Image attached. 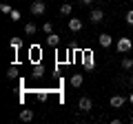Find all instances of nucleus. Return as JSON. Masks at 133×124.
Returning <instances> with one entry per match:
<instances>
[{"instance_id":"obj_1","label":"nucleus","mask_w":133,"mask_h":124,"mask_svg":"<svg viewBox=\"0 0 133 124\" xmlns=\"http://www.w3.org/2000/svg\"><path fill=\"white\" fill-rule=\"evenodd\" d=\"M44 11H47V2L44 0H33L31 2V13L33 16H42Z\"/></svg>"},{"instance_id":"obj_2","label":"nucleus","mask_w":133,"mask_h":124,"mask_svg":"<svg viewBox=\"0 0 133 124\" xmlns=\"http://www.w3.org/2000/svg\"><path fill=\"white\" fill-rule=\"evenodd\" d=\"M82 67H84V71H93V69H95V60H93V53H91V51H84Z\"/></svg>"},{"instance_id":"obj_3","label":"nucleus","mask_w":133,"mask_h":124,"mask_svg":"<svg viewBox=\"0 0 133 124\" xmlns=\"http://www.w3.org/2000/svg\"><path fill=\"white\" fill-rule=\"evenodd\" d=\"M115 47H118V51H120V53H129V51L133 49V42H131V38H120Z\"/></svg>"},{"instance_id":"obj_4","label":"nucleus","mask_w":133,"mask_h":124,"mask_svg":"<svg viewBox=\"0 0 133 124\" xmlns=\"http://www.w3.org/2000/svg\"><path fill=\"white\" fill-rule=\"evenodd\" d=\"M109 104L113 106V109H122V106L127 104V98H124V95H113V98L109 100Z\"/></svg>"},{"instance_id":"obj_5","label":"nucleus","mask_w":133,"mask_h":124,"mask_svg":"<svg viewBox=\"0 0 133 124\" xmlns=\"http://www.w3.org/2000/svg\"><path fill=\"white\" fill-rule=\"evenodd\" d=\"M78 106H80V111H84V113H89L91 109H93V102H91V98H80V102H78Z\"/></svg>"},{"instance_id":"obj_6","label":"nucleus","mask_w":133,"mask_h":124,"mask_svg":"<svg viewBox=\"0 0 133 124\" xmlns=\"http://www.w3.org/2000/svg\"><path fill=\"white\" fill-rule=\"evenodd\" d=\"M89 20L93 24L102 22V20H104V11H102V9H93V11H91V16H89Z\"/></svg>"},{"instance_id":"obj_7","label":"nucleus","mask_w":133,"mask_h":124,"mask_svg":"<svg viewBox=\"0 0 133 124\" xmlns=\"http://www.w3.org/2000/svg\"><path fill=\"white\" fill-rule=\"evenodd\" d=\"M98 44L100 47H111V44H113V38H111L109 33H100L98 36Z\"/></svg>"},{"instance_id":"obj_8","label":"nucleus","mask_w":133,"mask_h":124,"mask_svg":"<svg viewBox=\"0 0 133 124\" xmlns=\"http://www.w3.org/2000/svg\"><path fill=\"white\" fill-rule=\"evenodd\" d=\"M29 60H31L33 64H38V62H40V47H31V49H29Z\"/></svg>"},{"instance_id":"obj_9","label":"nucleus","mask_w":133,"mask_h":124,"mask_svg":"<svg viewBox=\"0 0 133 124\" xmlns=\"http://www.w3.org/2000/svg\"><path fill=\"white\" fill-rule=\"evenodd\" d=\"M66 24H69L71 31H80V29H82V20L80 18H69V22H66Z\"/></svg>"},{"instance_id":"obj_10","label":"nucleus","mask_w":133,"mask_h":124,"mask_svg":"<svg viewBox=\"0 0 133 124\" xmlns=\"http://www.w3.org/2000/svg\"><path fill=\"white\" fill-rule=\"evenodd\" d=\"M47 44L49 47H58L60 44V36L58 33H47Z\"/></svg>"},{"instance_id":"obj_11","label":"nucleus","mask_w":133,"mask_h":124,"mask_svg":"<svg viewBox=\"0 0 133 124\" xmlns=\"http://www.w3.org/2000/svg\"><path fill=\"white\" fill-rule=\"evenodd\" d=\"M82 82H84V75H82V73H73L71 75V86H82Z\"/></svg>"},{"instance_id":"obj_12","label":"nucleus","mask_w":133,"mask_h":124,"mask_svg":"<svg viewBox=\"0 0 133 124\" xmlns=\"http://www.w3.org/2000/svg\"><path fill=\"white\" fill-rule=\"evenodd\" d=\"M20 120H22V122H31L33 120V111L31 109H22L20 111Z\"/></svg>"},{"instance_id":"obj_13","label":"nucleus","mask_w":133,"mask_h":124,"mask_svg":"<svg viewBox=\"0 0 133 124\" xmlns=\"http://www.w3.org/2000/svg\"><path fill=\"white\" fill-rule=\"evenodd\" d=\"M33 78H42L44 75V67H42V64H40V62H38V64H33Z\"/></svg>"},{"instance_id":"obj_14","label":"nucleus","mask_w":133,"mask_h":124,"mask_svg":"<svg viewBox=\"0 0 133 124\" xmlns=\"http://www.w3.org/2000/svg\"><path fill=\"white\" fill-rule=\"evenodd\" d=\"M36 31H38V27H36L33 22H27V24H24V33H27V36H33Z\"/></svg>"},{"instance_id":"obj_15","label":"nucleus","mask_w":133,"mask_h":124,"mask_svg":"<svg viewBox=\"0 0 133 124\" xmlns=\"http://www.w3.org/2000/svg\"><path fill=\"white\" fill-rule=\"evenodd\" d=\"M71 11H73V7L69 5V2H64V5H60V13H62V16H71Z\"/></svg>"},{"instance_id":"obj_16","label":"nucleus","mask_w":133,"mask_h":124,"mask_svg":"<svg viewBox=\"0 0 133 124\" xmlns=\"http://www.w3.org/2000/svg\"><path fill=\"white\" fill-rule=\"evenodd\" d=\"M9 44H11V49H14V51H18V49L22 47V40H20V38H11Z\"/></svg>"},{"instance_id":"obj_17","label":"nucleus","mask_w":133,"mask_h":124,"mask_svg":"<svg viewBox=\"0 0 133 124\" xmlns=\"http://www.w3.org/2000/svg\"><path fill=\"white\" fill-rule=\"evenodd\" d=\"M122 69H127V71L133 69V60H131V58H124V60H122Z\"/></svg>"},{"instance_id":"obj_18","label":"nucleus","mask_w":133,"mask_h":124,"mask_svg":"<svg viewBox=\"0 0 133 124\" xmlns=\"http://www.w3.org/2000/svg\"><path fill=\"white\" fill-rule=\"evenodd\" d=\"M7 78H9V80L18 78V67H11V69H9V73H7Z\"/></svg>"},{"instance_id":"obj_19","label":"nucleus","mask_w":133,"mask_h":124,"mask_svg":"<svg viewBox=\"0 0 133 124\" xmlns=\"http://www.w3.org/2000/svg\"><path fill=\"white\" fill-rule=\"evenodd\" d=\"M42 31H44V33H53V24L51 22H44L42 24Z\"/></svg>"},{"instance_id":"obj_20","label":"nucleus","mask_w":133,"mask_h":124,"mask_svg":"<svg viewBox=\"0 0 133 124\" xmlns=\"http://www.w3.org/2000/svg\"><path fill=\"white\" fill-rule=\"evenodd\" d=\"M0 11H2V13H11V5L2 2V5H0Z\"/></svg>"},{"instance_id":"obj_21","label":"nucleus","mask_w":133,"mask_h":124,"mask_svg":"<svg viewBox=\"0 0 133 124\" xmlns=\"http://www.w3.org/2000/svg\"><path fill=\"white\" fill-rule=\"evenodd\" d=\"M9 16H11V20H20V11H18V9H11Z\"/></svg>"},{"instance_id":"obj_22","label":"nucleus","mask_w":133,"mask_h":124,"mask_svg":"<svg viewBox=\"0 0 133 124\" xmlns=\"http://www.w3.org/2000/svg\"><path fill=\"white\" fill-rule=\"evenodd\" d=\"M127 22L133 27V11H129V13H127Z\"/></svg>"},{"instance_id":"obj_23","label":"nucleus","mask_w":133,"mask_h":124,"mask_svg":"<svg viewBox=\"0 0 133 124\" xmlns=\"http://www.w3.org/2000/svg\"><path fill=\"white\" fill-rule=\"evenodd\" d=\"M82 5H91V2H93V0H80Z\"/></svg>"},{"instance_id":"obj_24","label":"nucleus","mask_w":133,"mask_h":124,"mask_svg":"<svg viewBox=\"0 0 133 124\" xmlns=\"http://www.w3.org/2000/svg\"><path fill=\"white\" fill-rule=\"evenodd\" d=\"M129 102H131V104H133V93H131V95H129Z\"/></svg>"},{"instance_id":"obj_25","label":"nucleus","mask_w":133,"mask_h":124,"mask_svg":"<svg viewBox=\"0 0 133 124\" xmlns=\"http://www.w3.org/2000/svg\"><path fill=\"white\" fill-rule=\"evenodd\" d=\"M131 122H133V115H131Z\"/></svg>"},{"instance_id":"obj_26","label":"nucleus","mask_w":133,"mask_h":124,"mask_svg":"<svg viewBox=\"0 0 133 124\" xmlns=\"http://www.w3.org/2000/svg\"><path fill=\"white\" fill-rule=\"evenodd\" d=\"M131 2H133V0H131Z\"/></svg>"}]
</instances>
